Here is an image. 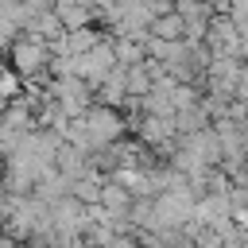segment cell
<instances>
[{
    "instance_id": "cell-1",
    "label": "cell",
    "mask_w": 248,
    "mask_h": 248,
    "mask_svg": "<svg viewBox=\"0 0 248 248\" xmlns=\"http://www.w3.org/2000/svg\"><path fill=\"white\" fill-rule=\"evenodd\" d=\"M43 62H46V46L35 39V43H19L16 46V66L23 70V74H35V70H43Z\"/></svg>"
},
{
    "instance_id": "cell-2",
    "label": "cell",
    "mask_w": 248,
    "mask_h": 248,
    "mask_svg": "<svg viewBox=\"0 0 248 248\" xmlns=\"http://www.w3.org/2000/svg\"><path fill=\"white\" fill-rule=\"evenodd\" d=\"M151 31H155L159 39H178V35L186 31V19L174 12V16H163V19H151Z\"/></svg>"
}]
</instances>
